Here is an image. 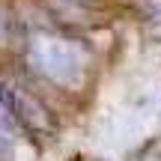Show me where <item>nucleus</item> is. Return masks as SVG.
<instances>
[{
	"label": "nucleus",
	"mask_w": 161,
	"mask_h": 161,
	"mask_svg": "<svg viewBox=\"0 0 161 161\" xmlns=\"http://www.w3.org/2000/svg\"><path fill=\"white\" fill-rule=\"evenodd\" d=\"M3 33H6V21H3V15H0V39H3Z\"/></svg>",
	"instance_id": "obj_4"
},
{
	"label": "nucleus",
	"mask_w": 161,
	"mask_h": 161,
	"mask_svg": "<svg viewBox=\"0 0 161 161\" xmlns=\"http://www.w3.org/2000/svg\"><path fill=\"white\" fill-rule=\"evenodd\" d=\"M12 119L15 116H12L9 104H6V96L0 92V149L12 143Z\"/></svg>",
	"instance_id": "obj_3"
},
{
	"label": "nucleus",
	"mask_w": 161,
	"mask_h": 161,
	"mask_svg": "<svg viewBox=\"0 0 161 161\" xmlns=\"http://www.w3.org/2000/svg\"><path fill=\"white\" fill-rule=\"evenodd\" d=\"M3 96H6V104H9L12 116H15L24 128H30V131H36V134H45V131L54 128L51 114L45 110V104H42L36 96L24 92L21 86H6Z\"/></svg>",
	"instance_id": "obj_2"
},
{
	"label": "nucleus",
	"mask_w": 161,
	"mask_h": 161,
	"mask_svg": "<svg viewBox=\"0 0 161 161\" xmlns=\"http://www.w3.org/2000/svg\"><path fill=\"white\" fill-rule=\"evenodd\" d=\"M33 60L42 72L57 84H75L80 78V57L66 39L39 36L33 45Z\"/></svg>",
	"instance_id": "obj_1"
}]
</instances>
